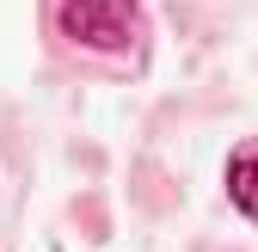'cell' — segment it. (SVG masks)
<instances>
[{
  "mask_svg": "<svg viewBox=\"0 0 258 252\" xmlns=\"http://www.w3.org/2000/svg\"><path fill=\"white\" fill-rule=\"evenodd\" d=\"M61 37L99 55H129L142 37V0H61Z\"/></svg>",
  "mask_w": 258,
  "mask_h": 252,
  "instance_id": "6da1fadb",
  "label": "cell"
},
{
  "mask_svg": "<svg viewBox=\"0 0 258 252\" xmlns=\"http://www.w3.org/2000/svg\"><path fill=\"white\" fill-rule=\"evenodd\" d=\"M228 203L258 222V154H234L228 160Z\"/></svg>",
  "mask_w": 258,
  "mask_h": 252,
  "instance_id": "7a4b0ae2",
  "label": "cell"
}]
</instances>
